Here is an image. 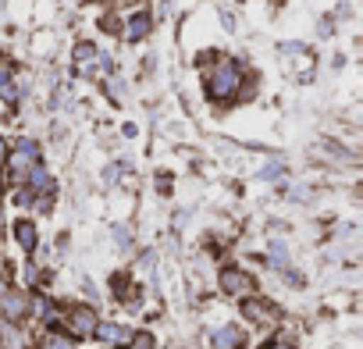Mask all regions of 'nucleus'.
<instances>
[{
    "label": "nucleus",
    "mask_w": 363,
    "mask_h": 349,
    "mask_svg": "<svg viewBox=\"0 0 363 349\" xmlns=\"http://www.w3.org/2000/svg\"><path fill=\"white\" fill-rule=\"evenodd\" d=\"M239 86H242V72H239V65L232 61V57H221L218 65H214V72L207 75V89H211V100H232L235 93H239Z\"/></svg>",
    "instance_id": "1"
},
{
    "label": "nucleus",
    "mask_w": 363,
    "mask_h": 349,
    "mask_svg": "<svg viewBox=\"0 0 363 349\" xmlns=\"http://www.w3.org/2000/svg\"><path fill=\"white\" fill-rule=\"evenodd\" d=\"M96 65H100V50L93 43H79L75 47V68H79V75H93Z\"/></svg>",
    "instance_id": "2"
},
{
    "label": "nucleus",
    "mask_w": 363,
    "mask_h": 349,
    "mask_svg": "<svg viewBox=\"0 0 363 349\" xmlns=\"http://www.w3.org/2000/svg\"><path fill=\"white\" fill-rule=\"evenodd\" d=\"M36 157H40L36 143H33V139H22V143H18V150L11 153V167H15V171H29V167L36 164Z\"/></svg>",
    "instance_id": "3"
},
{
    "label": "nucleus",
    "mask_w": 363,
    "mask_h": 349,
    "mask_svg": "<svg viewBox=\"0 0 363 349\" xmlns=\"http://www.w3.org/2000/svg\"><path fill=\"white\" fill-rule=\"evenodd\" d=\"M72 328H75L79 335H93V331H96V314H93L89 306H79V310L72 314Z\"/></svg>",
    "instance_id": "4"
},
{
    "label": "nucleus",
    "mask_w": 363,
    "mask_h": 349,
    "mask_svg": "<svg viewBox=\"0 0 363 349\" xmlns=\"http://www.w3.org/2000/svg\"><path fill=\"white\" fill-rule=\"evenodd\" d=\"M0 310H4L8 321H22L26 317V296H0Z\"/></svg>",
    "instance_id": "5"
},
{
    "label": "nucleus",
    "mask_w": 363,
    "mask_h": 349,
    "mask_svg": "<svg viewBox=\"0 0 363 349\" xmlns=\"http://www.w3.org/2000/svg\"><path fill=\"white\" fill-rule=\"evenodd\" d=\"M146 33H150V18H146V15H132V18L125 22V40H128V43L143 40Z\"/></svg>",
    "instance_id": "6"
},
{
    "label": "nucleus",
    "mask_w": 363,
    "mask_h": 349,
    "mask_svg": "<svg viewBox=\"0 0 363 349\" xmlns=\"http://www.w3.org/2000/svg\"><path fill=\"white\" fill-rule=\"evenodd\" d=\"M15 239H18V246H22L26 253H33V250H36V225H33V221H18V225H15Z\"/></svg>",
    "instance_id": "7"
},
{
    "label": "nucleus",
    "mask_w": 363,
    "mask_h": 349,
    "mask_svg": "<svg viewBox=\"0 0 363 349\" xmlns=\"http://www.w3.org/2000/svg\"><path fill=\"white\" fill-rule=\"evenodd\" d=\"M221 289L225 292H246V289H253V282L246 275H239V271H225L221 275Z\"/></svg>",
    "instance_id": "8"
},
{
    "label": "nucleus",
    "mask_w": 363,
    "mask_h": 349,
    "mask_svg": "<svg viewBox=\"0 0 363 349\" xmlns=\"http://www.w3.org/2000/svg\"><path fill=\"white\" fill-rule=\"evenodd\" d=\"M242 314H246V317H253V321H260V324H271V321H274V314H271V310H267V303H260V299H246Z\"/></svg>",
    "instance_id": "9"
},
{
    "label": "nucleus",
    "mask_w": 363,
    "mask_h": 349,
    "mask_svg": "<svg viewBox=\"0 0 363 349\" xmlns=\"http://www.w3.org/2000/svg\"><path fill=\"white\" fill-rule=\"evenodd\" d=\"M96 331H100V338L111 342V345H128V331L118 328V324H96Z\"/></svg>",
    "instance_id": "10"
},
{
    "label": "nucleus",
    "mask_w": 363,
    "mask_h": 349,
    "mask_svg": "<svg viewBox=\"0 0 363 349\" xmlns=\"http://www.w3.org/2000/svg\"><path fill=\"white\" fill-rule=\"evenodd\" d=\"M29 179H33V186H36V189H50V174H47L40 164H33V167H29Z\"/></svg>",
    "instance_id": "11"
},
{
    "label": "nucleus",
    "mask_w": 363,
    "mask_h": 349,
    "mask_svg": "<svg viewBox=\"0 0 363 349\" xmlns=\"http://www.w3.org/2000/svg\"><path fill=\"white\" fill-rule=\"evenodd\" d=\"M214 342H218V345H221V349H232V345H235V342H239V335H235V328H221V331H218V338H214Z\"/></svg>",
    "instance_id": "12"
},
{
    "label": "nucleus",
    "mask_w": 363,
    "mask_h": 349,
    "mask_svg": "<svg viewBox=\"0 0 363 349\" xmlns=\"http://www.w3.org/2000/svg\"><path fill=\"white\" fill-rule=\"evenodd\" d=\"M0 96H4L8 104H15V100H18V86H15L11 79H0Z\"/></svg>",
    "instance_id": "13"
},
{
    "label": "nucleus",
    "mask_w": 363,
    "mask_h": 349,
    "mask_svg": "<svg viewBox=\"0 0 363 349\" xmlns=\"http://www.w3.org/2000/svg\"><path fill=\"white\" fill-rule=\"evenodd\" d=\"M43 349H72V342L68 338H57V335H47L43 338Z\"/></svg>",
    "instance_id": "14"
},
{
    "label": "nucleus",
    "mask_w": 363,
    "mask_h": 349,
    "mask_svg": "<svg viewBox=\"0 0 363 349\" xmlns=\"http://www.w3.org/2000/svg\"><path fill=\"white\" fill-rule=\"evenodd\" d=\"M271 260H274V264H285V260H289V253H285V246H281V243L271 250Z\"/></svg>",
    "instance_id": "15"
},
{
    "label": "nucleus",
    "mask_w": 363,
    "mask_h": 349,
    "mask_svg": "<svg viewBox=\"0 0 363 349\" xmlns=\"http://www.w3.org/2000/svg\"><path fill=\"white\" fill-rule=\"evenodd\" d=\"M15 204H18V207H29V204H33V196H29V189H18V196H15Z\"/></svg>",
    "instance_id": "16"
},
{
    "label": "nucleus",
    "mask_w": 363,
    "mask_h": 349,
    "mask_svg": "<svg viewBox=\"0 0 363 349\" xmlns=\"http://www.w3.org/2000/svg\"><path fill=\"white\" fill-rule=\"evenodd\" d=\"M135 345H139V349H153V338H150V335H143V338H139Z\"/></svg>",
    "instance_id": "17"
},
{
    "label": "nucleus",
    "mask_w": 363,
    "mask_h": 349,
    "mask_svg": "<svg viewBox=\"0 0 363 349\" xmlns=\"http://www.w3.org/2000/svg\"><path fill=\"white\" fill-rule=\"evenodd\" d=\"M4 153H8V150H4V143H0V160H4Z\"/></svg>",
    "instance_id": "18"
},
{
    "label": "nucleus",
    "mask_w": 363,
    "mask_h": 349,
    "mask_svg": "<svg viewBox=\"0 0 363 349\" xmlns=\"http://www.w3.org/2000/svg\"><path fill=\"white\" fill-rule=\"evenodd\" d=\"M4 292H8V289H4V278H0V296H4Z\"/></svg>",
    "instance_id": "19"
},
{
    "label": "nucleus",
    "mask_w": 363,
    "mask_h": 349,
    "mask_svg": "<svg viewBox=\"0 0 363 349\" xmlns=\"http://www.w3.org/2000/svg\"><path fill=\"white\" fill-rule=\"evenodd\" d=\"M271 349H292V345H271Z\"/></svg>",
    "instance_id": "20"
}]
</instances>
